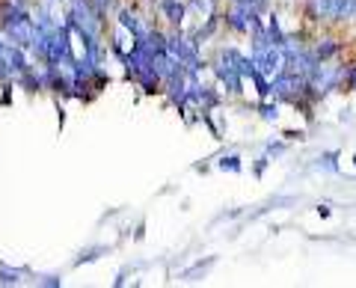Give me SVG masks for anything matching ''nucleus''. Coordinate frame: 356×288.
Wrapping results in <instances>:
<instances>
[{"label": "nucleus", "instance_id": "f257e3e1", "mask_svg": "<svg viewBox=\"0 0 356 288\" xmlns=\"http://www.w3.org/2000/svg\"><path fill=\"white\" fill-rule=\"evenodd\" d=\"M72 27L65 24V18L60 21L57 27L51 30V36H48V60L44 63H57V65H72L77 60V54H74V42H72Z\"/></svg>", "mask_w": 356, "mask_h": 288}, {"label": "nucleus", "instance_id": "f03ea898", "mask_svg": "<svg viewBox=\"0 0 356 288\" xmlns=\"http://www.w3.org/2000/svg\"><path fill=\"white\" fill-rule=\"evenodd\" d=\"M306 81L315 86V90L321 95H330V93H339L344 90V65L336 63V60H330V63H318L315 65V72H312Z\"/></svg>", "mask_w": 356, "mask_h": 288}, {"label": "nucleus", "instance_id": "7ed1b4c3", "mask_svg": "<svg viewBox=\"0 0 356 288\" xmlns=\"http://www.w3.org/2000/svg\"><path fill=\"white\" fill-rule=\"evenodd\" d=\"M220 18H222V27H226V30L238 33V36H247L250 27L261 18V13H255L252 6H247V3L241 0V3H229L226 13H220Z\"/></svg>", "mask_w": 356, "mask_h": 288}, {"label": "nucleus", "instance_id": "20e7f679", "mask_svg": "<svg viewBox=\"0 0 356 288\" xmlns=\"http://www.w3.org/2000/svg\"><path fill=\"white\" fill-rule=\"evenodd\" d=\"M208 65H211V72H214L217 83H220L229 95H243V81H247V77H243L238 69H232V65H226V63H220L217 57L211 60Z\"/></svg>", "mask_w": 356, "mask_h": 288}, {"label": "nucleus", "instance_id": "39448f33", "mask_svg": "<svg viewBox=\"0 0 356 288\" xmlns=\"http://www.w3.org/2000/svg\"><path fill=\"white\" fill-rule=\"evenodd\" d=\"M116 24L125 27L131 36L137 39V36H146L149 27H152V21L143 15L140 9H134V6H119V9H116Z\"/></svg>", "mask_w": 356, "mask_h": 288}, {"label": "nucleus", "instance_id": "423d86ee", "mask_svg": "<svg viewBox=\"0 0 356 288\" xmlns=\"http://www.w3.org/2000/svg\"><path fill=\"white\" fill-rule=\"evenodd\" d=\"M252 60H255V69L264 72L267 77H273L276 72L285 69V54H282L280 45H270V48H264L259 54H252Z\"/></svg>", "mask_w": 356, "mask_h": 288}, {"label": "nucleus", "instance_id": "0eeeda50", "mask_svg": "<svg viewBox=\"0 0 356 288\" xmlns=\"http://www.w3.org/2000/svg\"><path fill=\"white\" fill-rule=\"evenodd\" d=\"M309 48H312V54H315L321 63H330V60H339V57H341L344 42H341L339 36H318Z\"/></svg>", "mask_w": 356, "mask_h": 288}, {"label": "nucleus", "instance_id": "6e6552de", "mask_svg": "<svg viewBox=\"0 0 356 288\" xmlns=\"http://www.w3.org/2000/svg\"><path fill=\"white\" fill-rule=\"evenodd\" d=\"M158 15L166 21L170 27H181L184 18H187V3L184 0H158Z\"/></svg>", "mask_w": 356, "mask_h": 288}, {"label": "nucleus", "instance_id": "1a4fd4ad", "mask_svg": "<svg viewBox=\"0 0 356 288\" xmlns=\"http://www.w3.org/2000/svg\"><path fill=\"white\" fill-rule=\"evenodd\" d=\"M330 0H303V18L309 24H327Z\"/></svg>", "mask_w": 356, "mask_h": 288}, {"label": "nucleus", "instance_id": "9d476101", "mask_svg": "<svg viewBox=\"0 0 356 288\" xmlns=\"http://www.w3.org/2000/svg\"><path fill=\"white\" fill-rule=\"evenodd\" d=\"M134 83H137V86H140V90L146 93V95H158V93H163V77H161L158 72H154V65H152V69L143 72V74H140Z\"/></svg>", "mask_w": 356, "mask_h": 288}, {"label": "nucleus", "instance_id": "9b49d317", "mask_svg": "<svg viewBox=\"0 0 356 288\" xmlns=\"http://www.w3.org/2000/svg\"><path fill=\"white\" fill-rule=\"evenodd\" d=\"M184 3H187V13L196 9V13H202V18L217 15V9H220V0H184Z\"/></svg>", "mask_w": 356, "mask_h": 288}, {"label": "nucleus", "instance_id": "f8f14e48", "mask_svg": "<svg viewBox=\"0 0 356 288\" xmlns=\"http://www.w3.org/2000/svg\"><path fill=\"white\" fill-rule=\"evenodd\" d=\"M255 110L261 113L264 122H276V119H280V102H276V98H273V102H270V98H261V102L255 104Z\"/></svg>", "mask_w": 356, "mask_h": 288}, {"label": "nucleus", "instance_id": "ddd939ff", "mask_svg": "<svg viewBox=\"0 0 356 288\" xmlns=\"http://www.w3.org/2000/svg\"><path fill=\"white\" fill-rule=\"evenodd\" d=\"M264 24H267V33H270L273 45H282V42H285V30H282V24H280V15L270 13V15L264 18Z\"/></svg>", "mask_w": 356, "mask_h": 288}, {"label": "nucleus", "instance_id": "4468645a", "mask_svg": "<svg viewBox=\"0 0 356 288\" xmlns=\"http://www.w3.org/2000/svg\"><path fill=\"white\" fill-rule=\"evenodd\" d=\"M315 170H324V173H339V152L332 149V152L318 154V161H315Z\"/></svg>", "mask_w": 356, "mask_h": 288}, {"label": "nucleus", "instance_id": "2eb2a0df", "mask_svg": "<svg viewBox=\"0 0 356 288\" xmlns=\"http://www.w3.org/2000/svg\"><path fill=\"white\" fill-rule=\"evenodd\" d=\"M247 81H252L255 83V93H259V98H270V77H267L264 72H259L255 69Z\"/></svg>", "mask_w": 356, "mask_h": 288}, {"label": "nucleus", "instance_id": "dca6fc26", "mask_svg": "<svg viewBox=\"0 0 356 288\" xmlns=\"http://www.w3.org/2000/svg\"><path fill=\"white\" fill-rule=\"evenodd\" d=\"M217 170H222V173H241L243 170L241 154H222V158L217 161Z\"/></svg>", "mask_w": 356, "mask_h": 288}, {"label": "nucleus", "instance_id": "f3484780", "mask_svg": "<svg viewBox=\"0 0 356 288\" xmlns=\"http://www.w3.org/2000/svg\"><path fill=\"white\" fill-rule=\"evenodd\" d=\"M104 253H107V247H92V250H83V253H81V256H77V259H74V268H81V264H83V262H95L98 256H104Z\"/></svg>", "mask_w": 356, "mask_h": 288}, {"label": "nucleus", "instance_id": "a211bd4d", "mask_svg": "<svg viewBox=\"0 0 356 288\" xmlns=\"http://www.w3.org/2000/svg\"><path fill=\"white\" fill-rule=\"evenodd\" d=\"M107 83H110V74L104 72V65H98V69L92 72V86H95V93H102Z\"/></svg>", "mask_w": 356, "mask_h": 288}, {"label": "nucleus", "instance_id": "6ab92c4d", "mask_svg": "<svg viewBox=\"0 0 356 288\" xmlns=\"http://www.w3.org/2000/svg\"><path fill=\"white\" fill-rule=\"evenodd\" d=\"M18 282H21V271L0 268V285H18Z\"/></svg>", "mask_w": 356, "mask_h": 288}, {"label": "nucleus", "instance_id": "aec40b11", "mask_svg": "<svg viewBox=\"0 0 356 288\" xmlns=\"http://www.w3.org/2000/svg\"><path fill=\"white\" fill-rule=\"evenodd\" d=\"M344 86H348L350 93H356V63L344 65Z\"/></svg>", "mask_w": 356, "mask_h": 288}, {"label": "nucleus", "instance_id": "412c9836", "mask_svg": "<svg viewBox=\"0 0 356 288\" xmlns=\"http://www.w3.org/2000/svg\"><path fill=\"white\" fill-rule=\"evenodd\" d=\"M92 6L98 9V13H102L104 18L110 15V13H113V9H116V0H92Z\"/></svg>", "mask_w": 356, "mask_h": 288}, {"label": "nucleus", "instance_id": "4be33fe9", "mask_svg": "<svg viewBox=\"0 0 356 288\" xmlns=\"http://www.w3.org/2000/svg\"><path fill=\"white\" fill-rule=\"evenodd\" d=\"M288 146H285V143H267V149H264V154H267V158H280V154L285 152Z\"/></svg>", "mask_w": 356, "mask_h": 288}, {"label": "nucleus", "instance_id": "5701e85b", "mask_svg": "<svg viewBox=\"0 0 356 288\" xmlns=\"http://www.w3.org/2000/svg\"><path fill=\"white\" fill-rule=\"evenodd\" d=\"M267 167H270V158H267V154H261V158L255 161V167H252L255 179H261V175H264V170H267Z\"/></svg>", "mask_w": 356, "mask_h": 288}, {"label": "nucleus", "instance_id": "b1692460", "mask_svg": "<svg viewBox=\"0 0 356 288\" xmlns=\"http://www.w3.org/2000/svg\"><path fill=\"white\" fill-rule=\"evenodd\" d=\"M243 3H247V6H252L255 9V13H267V6H270V0H243Z\"/></svg>", "mask_w": 356, "mask_h": 288}, {"label": "nucleus", "instance_id": "393cba45", "mask_svg": "<svg viewBox=\"0 0 356 288\" xmlns=\"http://www.w3.org/2000/svg\"><path fill=\"white\" fill-rule=\"evenodd\" d=\"M39 285H48V288H60V285H63V280H60V276H42V280H39Z\"/></svg>", "mask_w": 356, "mask_h": 288}, {"label": "nucleus", "instance_id": "a878e982", "mask_svg": "<svg viewBox=\"0 0 356 288\" xmlns=\"http://www.w3.org/2000/svg\"><path fill=\"white\" fill-rule=\"evenodd\" d=\"M318 214H321V217H330V214H332V211H330V205H327V202H324V205H318Z\"/></svg>", "mask_w": 356, "mask_h": 288}, {"label": "nucleus", "instance_id": "bb28decb", "mask_svg": "<svg viewBox=\"0 0 356 288\" xmlns=\"http://www.w3.org/2000/svg\"><path fill=\"white\" fill-rule=\"evenodd\" d=\"M353 170H356V154H353Z\"/></svg>", "mask_w": 356, "mask_h": 288}, {"label": "nucleus", "instance_id": "cd10ccee", "mask_svg": "<svg viewBox=\"0 0 356 288\" xmlns=\"http://www.w3.org/2000/svg\"><path fill=\"white\" fill-rule=\"evenodd\" d=\"M229 3H241V0H229Z\"/></svg>", "mask_w": 356, "mask_h": 288}, {"label": "nucleus", "instance_id": "c85d7f7f", "mask_svg": "<svg viewBox=\"0 0 356 288\" xmlns=\"http://www.w3.org/2000/svg\"><path fill=\"white\" fill-rule=\"evenodd\" d=\"M57 3H60V0H57Z\"/></svg>", "mask_w": 356, "mask_h": 288}]
</instances>
